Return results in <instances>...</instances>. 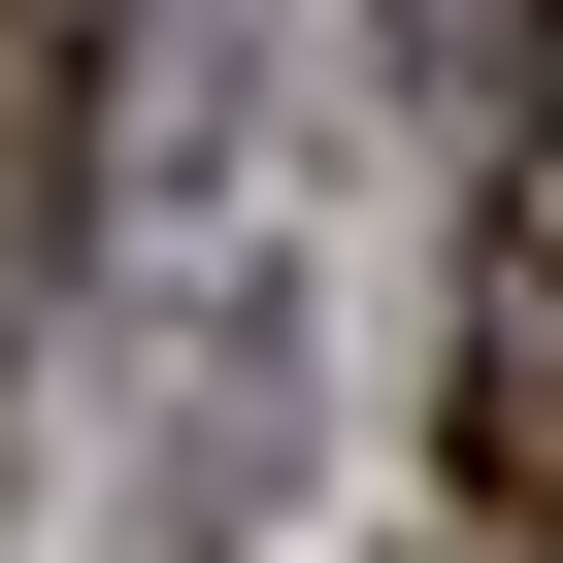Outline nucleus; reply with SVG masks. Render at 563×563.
<instances>
[{"mask_svg":"<svg viewBox=\"0 0 563 563\" xmlns=\"http://www.w3.org/2000/svg\"><path fill=\"white\" fill-rule=\"evenodd\" d=\"M431 497L563 563V100L497 133V232H464V332H431Z\"/></svg>","mask_w":563,"mask_h":563,"instance_id":"nucleus-1","label":"nucleus"},{"mask_svg":"<svg viewBox=\"0 0 563 563\" xmlns=\"http://www.w3.org/2000/svg\"><path fill=\"white\" fill-rule=\"evenodd\" d=\"M100 133H133V0H0V365L67 332V232H100Z\"/></svg>","mask_w":563,"mask_h":563,"instance_id":"nucleus-2","label":"nucleus"},{"mask_svg":"<svg viewBox=\"0 0 563 563\" xmlns=\"http://www.w3.org/2000/svg\"><path fill=\"white\" fill-rule=\"evenodd\" d=\"M365 34H398V67H431V100H497V133H530V100H563V0H365Z\"/></svg>","mask_w":563,"mask_h":563,"instance_id":"nucleus-3","label":"nucleus"}]
</instances>
